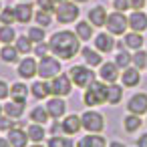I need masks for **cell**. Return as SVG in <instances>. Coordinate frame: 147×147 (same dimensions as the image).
Masks as SVG:
<instances>
[{
	"label": "cell",
	"mask_w": 147,
	"mask_h": 147,
	"mask_svg": "<svg viewBox=\"0 0 147 147\" xmlns=\"http://www.w3.org/2000/svg\"><path fill=\"white\" fill-rule=\"evenodd\" d=\"M4 113H6V117H10V119H18V117L24 113V103H22V101H10V103L4 105Z\"/></svg>",
	"instance_id": "obj_15"
},
{
	"label": "cell",
	"mask_w": 147,
	"mask_h": 147,
	"mask_svg": "<svg viewBox=\"0 0 147 147\" xmlns=\"http://www.w3.org/2000/svg\"><path fill=\"white\" fill-rule=\"evenodd\" d=\"M143 4H145V0H131V6H133L135 10H139V8H143Z\"/></svg>",
	"instance_id": "obj_45"
},
{
	"label": "cell",
	"mask_w": 147,
	"mask_h": 147,
	"mask_svg": "<svg viewBox=\"0 0 147 147\" xmlns=\"http://www.w3.org/2000/svg\"><path fill=\"white\" fill-rule=\"evenodd\" d=\"M107 93H109V87L107 85H103V83H91L89 87H87V93H85V103L89 105V107H93V105H101V103H105L107 101Z\"/></svg>",
	"instance_id": "obj_2"
},
{
	"label": "cell",
	"mask_w": 147,
	"mask_h": 147,
	"mask_svg": "<svg viewBox=\"0 0 147 147\" xmlns=\"http://www.w3.org/2000/svg\"><path fill=\"white\" fill-rule=\"evenodd\" d=\"M40 59H45V57H49V53H51V45H45V42H38V47H36V51H34Z\"/></svg>",
	"instance_id": "obj_41"
},
{
	"label": "cell",
	"mask_w": 147,
	"mask_h": 147,
	"mask_svg": "<svg viewBox=\"0 0 147 147\" xmlns=\"http://www.w3.org/2000/svg\"><path fill=\"white\" fill-rule=\"evenodd\" d=\"M2 111H4V107H0V113H2ZM0 117H2V115H0Z\"/></svg>",
	"instance_id": "obj_52"
},
{
	"label": "cell",
	"mask_w": 147,
	"mask_h": 147,
	"mask_svg": "<svg viewBox=\"0 0 147 147\" xmlns=\"http://www.w3.org/2000/svg\"><path fill=\"white\" fill-rule=\"evenodd\" d=\"M26 133H28V137H30L32 141H36V143L45 139V129H42L40 125H30Z\"/></svg>",
	"instance_id": "obj_31"
},
{
	"label": "cell",
	"mask_w": 147,
	"mask_h": 147,
	"mask_svg": "<svg viewBox=\"0 0 147 147\" xmlns=\"http://www.w3.org/2000/svg\"><path fill=\"white\" fill-rule=\"evenodd\" d=\"M89 20H91V24H95V26L107 24V12H105V8H103V6H95V8L89 12Z\"/></svg>",
	"instance_id": "obj_16"
},
{
	"label": "cell",
	"mask_w": 147,
	"mask_h": 147,
	"mask_svg": "<svg viewBox=\"0 0 147 147\" xmlns=\"http://www.w3.org/2000/svg\"><path fill=\"white\" fill-rule=\"evenodd\" d=\"M127 109L133 113V115H143L147 111V95L145 93H137L129 99L127 103Z\"/></svg>",
	"instance_id": "obj_9"
},
{
	"label": "cell",
	"mask_w": 147,
	"mask_h": 147,
	"mask_svg": "<svg viewBox=\"0 0 147 147\" xmlns=\"http://www.w3.org/2000/svg\"><path fill=\"white\" fill-rule=\"evenodd\" d=\"M32 42H42L45 40V30L40 28V26H34V28H30L28 30V34H26Z\"/></svg>",
	"instance_id": "obj_33"
},
{
	"label": "cell",
	"mask_w": 147,
	"mask_h": 147,
	"mask_svg": "<svg viewBox=\"0 0 147 147\" xmlns=\"http://www.w3.org/2000/svg\"><path fill=\"white\" fill-rule=\"evenodd\" d=\"M0 57H2V61H6V63H16V59H18V51L12 49L10 45H6L2 51H0Z\"/></svg>",
	"instance_id": "obj_27"
},
{
	"label": "cell",
	"mask_w": 147,
	"mask_h": 147,
	"mask_svg": "<svg viewBox=\"0 0 147 147\" xmlns=\"http://www.w3.org/2000/svg\"><path fill=\"white\" fill-rule=\"evenodd\" d=\"M47 111L45 109H40V107H36V109H32V113H30V119L32 121H36V123H47Z\"/></svg>",
	"instance_id": "obj_34"
},
{
	"label": "cell",
	"mask_w": 147,
	"mask_h": 147,
	"mask_svg": "<svg viewBox=\"0 0 147 147\" xmlns=\"http://www.w3.org/2000/svg\"><path fill=\"white\" fill-rule=\"evenodd\" d=\"M71 79L67 77V75H57L55 79H53V83H49L51 85V93L55 95V97H63V95H69L71 93Z\"/></svg>",
	"instance_id": "obj_7"
},
{
	"label": "cell",
	"mask_w": 147,
	"mask_h": 147,
	"mask_svg": "<svg viewBox=\"0 0 147 147\" xmlns=\"http://www.w3.org/2000/svg\"><path fill=\"white\" fill-rule=\"evenodd\" d=\"M38 6L45 10V12H53L55 8H57V4H55V0H38Z\"/></svg>",
	"instance_id": "obj_40"
},
{
	"label": "cell",
	"mask_w": 147,
	"mask_h": 147,
	"mask_svg": "<svg viewBox=\"0 0 147 147\" xmlns=\"http://www.w3.org/2000/svg\"><path fill=\"white\" fill-rule=\"evenodd\" d=\"M81 53H83V59L87 61V65H91V67L101 65V55H99V53H95L93 49L85 47V49H81Z\"/></svg>",
	"instance_id": "obj_22"
},
{
	"label": "cell",
	"mask_w": 147,
	"mask_h": 147,
	"mask_svg": "<svg viewBox=\"0 0 147 147\" xmlns=\"http://www.w3.org/2000/svg\"><path fill=\"white\" fill-rule=\"evenodd\" d=\"M59 131H63V125L55 123V125H53V133H59Z\"/></svg>",
	"instance_id": "obj_47"
},
{
	"label": "cell",
	"mask_w": 147,
	"mask_h": 147,
	"mask_svg": "<svg viewBox=\"0 0 147 147\" xmlns=\"http://www.w3.org/2000/svg\"><path fill=\"white\" fill-rule=\"evenodd\" d=\"M71 79L77 87H89L91 83H95V73L87 67H73Z\"/></svg>",
	"instance_id": "obj_5"
},
{
	"label": "cell",
	"mask_w": 147,
	"mask_h": 147,
	"mask_svg": "<svg viewBox=\"0 0 147 147\" xmlns=\"http://www.w3.org/2000/svg\"><path fill=\"white\" fill-rule=\"evenodd\" d=\"M123 85L125 87L139 85V69H125V73H123Z\"/></svg>",
	"instance_id": "obj_21"
},
{
	"label": "cell",
	"mask_w": 147,
	"mask_h": 147,
	"mask_svg": "<svg viewBox=\"0 0 147 147\" xmlns=\"http://www.w3.org/2000/svg\"><path fill=\"white\" fill-rule=\"evenodd\" d=\"M38 75L42 79H55L57 75H61V63L53 57H45L38 65Z\"/></svg>",
	"instance_id": "obj_4"
},
{
	"label": "cell",
	"mask_w": 147,
	"mask_h": 147,
	"mask_svg": "<svg viewBox=\"0 0 147 147\" xmlns=\"http://www.w3.org/2000/svg\"><path fill=\"white\" fill-rule=\"evenodd\" d=\"M10 93H12V97H14V101H26V95H28V87L26 85H22V83H14L12 85V89H10Z\"/></svg>",
	"instance_id": "obj_24"
},
{
	"label": "cell",
	"mask_w": 147,
	"mask_h": 147,
	"mask_svg": "<svg viewBox=\"0 0 147 147\" xmlns=\"http://www.w3.org/2000/svg\"><path fill=\"white\" fill-rule=\"evenodd\" d=\"M137 145H139V147H147V133L139 137V141H137Z\"/></svg>",
	"instance_id": "obj_46"
},
{
	"label": "cell",
	"mask_w": 147,
	"mask_h": 147,
	"mask_svg": "<svg viewBox=\"0 0 147 147\" xmlns=\"http://www.w3.org/2000/svg\"><path fill=\"white\" fill-rule=\"evenodd\" d=\"M113 6H115V10H117V12L127 10V8L131 6V0H115V2H113Z\"/></svg>",
	"instance_id": "obj_43"
},
{
	"label": "cell",
	"mask_w": 147,
	"mask_h": 147,
	"mask_svg": "<svg viewBox=\"0 0 147 147\" xmlns=\"http://www.w3.org/2000/svg\"><path fill=\"white\" fill-rule=\"evenodd\" d=\"M125 45H127L129 49H141V47H143V36L133 30V32L125 34Z\"/></svg>",
	"instance_id": "obj_25"
},
{
	"label": "cell",
	"mask_w": 147,
	"mask_h": 147,
	"mask_svg": "<svg viewBox=\"0 0 147 147\" xmlns=\"http://www.w3.org/2000/svg\"><path fill=\"white\" fill-rule=\"evenodd\" d=\"M8 141L12 147H26L28 143V133L22 129H10L8 131Z\"/></svg>",
	"instance_id": "obj_10"
},
{
	"label": "cell",
	"mask_w": 147,
	"mask_h": 147,
	"mask_svg": "<svg viewBox=\"0 0 147 147\" xmlns=\"http://www.w3.org/2000/svg\"><path fill=\"white\" fill-rule=\"evenodd\" d=\"M77 34H79L81 40H89L91 34H93L91 24H89V22H77Z\"/></svg>",
	"instance_id": "obj_28"
},
{
	"label": "cell",
	"mask_w": 147,
	"mask_h": 147,
	"mask_svg": "<svg viewBox=\"0 0 147 147\" xmlns=\"http://www.w3.org/2000/svg\"><path fill=\"white\" fill-rule=\"evenodd\" d=\"M95 47H97V51H101V53H111V49L115 47V40H113L111 34H97Z\"/></svg>",
	"instance_id": "obj_13"
},
{
	"label": "cell",
	"mask_w": 147,
	"mask_h": 147,
	"mask_svg": "<svg viewBox=\"0 0 147 147\" xmlns=\"http://www.w3.org/2000/svg\"><path fill=\"white\" fill-rule=\"evenodd\" d=\"M14 18H16L14 16V8H6L2 14H0V22H2V24H10Z\"/></svg>",
	"instance_id": "obj_38"
},
{
	"label": "cell",
	"mask_w": 147,
	"mask_h": 147,
	"mask_svg": "<svg viewBox=\"0 0 147 147\" xmlns=\"http://www.w3.org/2000/svg\"><path fill=\"white\" fill-rule=\"evenodd\" d=\"M127 18L121 14V12H113L111 16H107V26H109V32L111 34H123L125 28H127Z\"/></svg>",
	"instance_id": "obj_8"
},
{
	"label": "cell",
	"mask_w": 147,
	"mask_h": 147,
	"mask_svg": "<svg viewBox=\"0 0 147 147\" xmlns=\"http://www.w3.org/2000/svg\"><path fill=\"white\" fill-rule=\"evenodd\" d=\"M30 91H32V97L34 99H45L47 95H51V85L40 81V83H34Z\"/></svg>",
	"instance_id": "obj_23"
},
{
	"label": "cell",
	"mask_w": 147,
	"mask_h": 147,
	"mask_svg": "<svg viewBox=\"0 0 147 147\" xmlns=\"http://www.w3.org/2000/svg\"><path fill=\"white\" fill-rule=\"evenodd\" d=\"M51 51H53L59 59H63V61L73 59V57L79 53V36L73 34L71 30L55 32L53 38H51Z\"/></svg>",
	"instance_id": "obj_1"
},
{
	"label": "cell",
	"mask_w": 147,
	"mask_h": 147,
	"mask_svg": "<svg viewBox=\"0 0 147 147\" xmlns=\"http://www.w3.org/2000/svg\"><path fill=\"white\" fill-rule=\"evenodd\" d=\"M16 51L18 53H30L32 51V40L28 38V36H18V40H16Z\"/></svg>",
	"instance_id": "obj_30"
},
{
	"label": "cell",
	"mask_w": 147,
	"mask_h": 147,
	"mask_svg": "<svg viewBox=\"0 0 147 147\" xmlns=\"http://www.w3.org/2000/svg\"><path fill=\"white\" fill-rule=\"evenodd\" d=\"M77 147H107V141L101 135H89L77 143Z\"/></svg>",
	"instance_id": "obj_20"
},
{
	"label": "cell",
	"mask_w": 147,
	"mask_h": 147,
	"mask_svg": "<svg viewBox=\"0 0 147 147\" xmlns=\"http://www.w3.org/2000/svg\"><path fill=\"white\" fill-rule=\"evenodd\" d=\"M14 16H16L20 22H28V20L34 16V12H32V6H30V4H26V2L18 4V6L14 8Z\"/></svg>",
	"instance_id": "obj_17"
},
{
	"label": "cell",
	"mask_w": 147,
	"mask_h": 147,
	"mask_svg": "<svg viewBox=\"0 0 147 147\" xmlns=\"http://www.w3.org/2000/svg\"><path fill=\"white\" fill-rule=\"evenodd\" d=\"M49 147H73V141L65 137H53L49 141Z\"/></svg>",
	"instance_id": "obj_35"
},
{
	"label": "cell",
	"mask_w": 147,
	"mask_h": 147,
	"mask_svg": "<svg viewBox=\"0 0 147 147\" xmlns=\"http://www.w3.org/2000/svg\"><path fill=\"white\" fill-rule=\"evenodd\" d=\"M14 129V123L10 117H0V131H10Z\"/></svg>",
	"instance_id": "obj_42"
},
{
	"label": "cell",
	"mask_w": 147,
	"mask_h": 147,
	"mask_svg": "<svg viewBox=\"0 0 147 147\" xmlns=\"http://www.w3.org/2000/svg\"><path fill=\"white\" fill-rule=\"evenodd\" d=\"M79 127H83V125H81L79 115H69V117L63 121V131H65V133H69V135L77 133V131H79Z\"/></svg>",
	"instance_id": "obj_19"
},
{
	"label": "cell",
	"mask_w": 147,
	"mask_h": 147,
	"mask_svg": "<svg viewBox=\"0 0 147 147\" xmlns=\"http://www.w3.org/2000/svg\"><path fill=\"white\" fill-rule=\"evenodd\" d=\"M111 147H125L123 143H119V141H115V143H111Z\"/></svg>",
	"instance_id": "obj_49"
},
{
	"label": "cell",
	"mask_w": 147,
	"mask_h": 147,
	"mask_svg": "<svg viewBox=\"0 0 147 147\" xmlns=\"http://www.w3.org/2000/svg\"><path fill=\"white\" fill-rule=\"evenodd\" d=\"M63 2H67V0H55V4L59 6V4H63Z\"/></svg>",
	"instance_id": "obj_50"
},
{
	"label": "cell",
	"mask_w": 147,
	"mask_h": 147,
	"mask_svg": "<svg viewBox=\"0 0 147 147\" xmlns=\"http://www.w3.org/2000/svg\"><path fill=\"white\" fill-rule=\"evenodd\" d=\"M32 147H42V145H38V143H36V145H32Z\"/></svg>",
	"instance_id": "obj_53"
},
{
	"label": "cell",
	"mask_w": 147,
	"mask_h": 147,
	"mask_svg": "<svg viewBox=\"0 0 147 147\" xmlns=\"http://www.w3.org/2000/svg\"><path fill=\"white\" fill-rule=\"evenodd\" d=\"M79 16V6L75 2H63L57 6V20L59 22H73Z\"/></svg>",
	"instance_id": "obj_6"
},
{
	"label": "cell",
	"mask_w": 147,
	"mask_h": 147,
	"mask_svg": "<svg viewBox=\"0 0 147 147\" xmlns=\"http://www.w3.org/2000/svg\"><path fill=\"white\" fill-rule=\"evenodd\" d=\"M133 63H135V67H137V69L147 67V55H145L143 51H137V55L133 57Z\"/></svg>",
	"instance_id": "obj_36"
},
{
	"label": "cell",
	"mask_w": 147,
	"mask_h": 147,
	"mask_svg": "<svg viewBox=\"0 0 147 147\" xmlns=\"http://www.w3.org/2000/svg\"><path fill=\"white\" fill-rule=\"evenodd\" d=\"M36 73H38V65H36L32 59H24V61H20V67H18V75H20V77L30 79V77H34Z\"/></svg>",
	"instance_id": "obj_11"
},
{
	"label": "cell",
	"mask_w": 147,
	"mask_h": 147,
	"mask_svg": "<svg viewBox=\"0 0 147 147\" xmlns=\"http://www.w3.org/2000/svg\"><path fill=\"white\" fill-rule=\"evenodd\" d=\"M65 109H67V105H65L63 99H51L47 103V111H49L51 117H61L65 113Z\"/></svg>",
	"instance_id": "obj_18"
},
{
	"label": "cell",
	"mask_w": 147,
	"mask_h": 147,
	"mask_svg": "<svg viewBox=\"0 0 147 147\" xmlns=\"http://www.w3.org/2000/svg\"><path fill=\"white\" fill-rule=\"evenodd\" d=\"M127 20H129V26H131L135 32H141V30H145V28H147V16H145L143 12H139V10H137V12H133Z\"/></svg>",
	"instance_id": "obj_12"
},
{
	"label": "cell",
	"mask_w": 147,
	"mask_h": 147,
	"mask_svg": "<svg viewBox=\"0 0 147 147\" xmlns=\"http://www.w3.org/2000/svg\"><path fill=\"white\" fill-rule=\"evenodd\" d=\"M75 2H87V0H75Z\"/></svg>",
	"instance_id": "obj_51"
},
{
	"label": "cell",
	"mask_w": 147,
	"mask_h": 147,
	"mask_svg": "<svg viewBox=\"0 0 147 147\" xmlns=\"http://www.w3.org/2000/svg\"><path fill=\"white\" fill-rule=\"evenodd\" d=\"M22 2H26V0H22Z\"/></svg>",
	"instance_id": "obj_54"
},
{
	"label": "cell",
	"mask_w": 147,
	"mask_h": 147,
	"mask_svg": "<svg viewBox=\"0 0 147 147\" xmlns=\"http://www.w3.org/2000/svg\"><path fill=\"white\" fill-rule=\"evenodd\" d=\"M0 147H12V145H10V141H6V139H0Z\"/></svg>",
	"instance_id": "obj_48"
},
{
	"label": "cell",
	"mask_w": 147,
	"mask_h": 147,
	"mask_svg": "<svg viewBox=\"0 0 147 147\" xmlns=\"http://www.w3.org/2000/svg\"><path fill=\"white\" fill-rule=\"evenodd\" d=\"M123 125H125V129L131 133V131H137V129L141 127V119H139V115H127L125 121H123Z\"/></svg>",
	"instance_id": "obj_29"
},
{
	"label": "cell",
	"mask_w": 147,
	"mask_h": 147,
	"mask_svg": "<svg viewBox=\"0 0 147 147\" xmlns=\"http://www.w3.org/2000/svg\"><path fill=\"white\" fill-rule=\"evenodd\" d=\"M34 18H36V22H38L40 26H49V24H51V12H45V10H40V12H38Z\"/></svg>",
	"instance_id": "obj_39"
},
{
	"label": "cell",
	"mask_w": 147,
	"mask_h": 147,
	"mask_svg": "<svg viewBox=\"0 0 147 147\" xmlns=\"http://www.w3.org/2000/svg\"><path fill=\"white\" fill-rule=\"evenodd\" d=\"M121 97H123V89L111 83V85H109V93H107V101L113 103V105H117V103L121 101Z\"/></svg>",
	"instance_id": "obj_26"
},
{
	"label": "cell",
	"mask_w": 147,
	"mask_h": 147,
	"mask_svg": "<svg viewBox=\"0 0 147 147\" xmlns=\"http://www.w3.org/2000/svg\"><path fill=\"white\" fill-rule=\"evenodd\" d=\"M117 77H119V67H117V65L107 63V65L101 67V79H103V81H107V83H115Z\"/></svg>",
	"instance_id": "obj_14"
},
{
	"label": "cell",
	"mask_w": 147,
	"mask_h": 147,
	"mask_svg": "<svg viewBox=\"0 0 147 147\" xmlns=\"http://www.w3.org/2000/svg\"><path fill=\"white\" fill-rule=\"evenodd\" d=\"M81 125H83L87 131L97 133V131L103 129L105 121H103V115H101V113H97V111H87V113L81 115Z\"/></svg>",
	"instance_id": "obj_3"
},
{
	"label": "cell",
	"mask_w": 147,
	"mask_h": 147,
	"mask_svg": "<svg viewBox=\"0 0 147 147\" xmlns=\"http://www.w3.org/2000/svg\"><path fill=\"white\" fill-rule=\"evenodd\" d=\"M131 61H133V59L129 57V53H119V55H117V61H115V65H117V67H123V69H127V65H129Z\"/></svg>",
	"instance_id": "obj_37"
},
{
	"label": "cell",
	"mask_w": 147,
	"mask_h": 147,
	"mask_svg": "<svg viewBox=\"0 0 147 147\" xmlns=\"http://www.w3.org/2000/svg\"><path fill=\"white\" fill-rule=\"evenodd\" d=\"M6 95H8V87L4 81H0V99H6Z\"/></svg>",
	"instance_id": "obj_44"
},
{
	"label": "cell",
	"mask_w": 147,
	"mask_h": 147,
	"mask_svg": "<svg viewBox=\"0 0 147 147\" xmlns=\"http://www.w3.org/2000/svg\"><path fill=\"white\" fill-rule=\"evenodd\" d=\"M14 28H10L8 24H4L2 28H0V40H2V42H6V45H10L12 40H14Z\"/></svg>",
	"instance_id": "obj_32"
}]
</instances>
